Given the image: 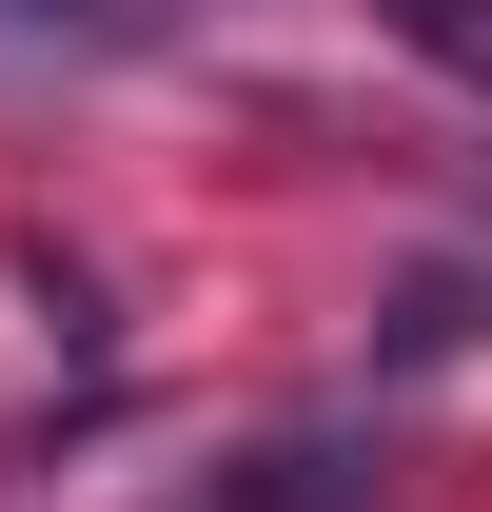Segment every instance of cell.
<instances>
[{
    "label": "cell",
    "mask_w": 492,
    "mask_h": 512,
    "mask_svg": "<svg viewBox=\"0 0 492 512\" xmlns=\"http://www.w3.org/2000/svg\"><path fill=\"white\" fill-rule=\"evenodd\" d=\"M374 40H414L433 79H492V0H374Z\"/></svg>",
    "instance_id": "cell-1"
},
{
    "label": "cell",
    "mask_w": 492,
    "mask_h": 512,
    "mask_svg": "<svg viewBox=\"0 0 492 512\" xmlns=\"http://www.w3.org/2000/svg\"><path fill=\"white\" fill-rule=\"evenodd\" d=\"M237 512H374V453H256Z\"/></svg>",
    "instance_id": "cell-2"
}]
</instances>
